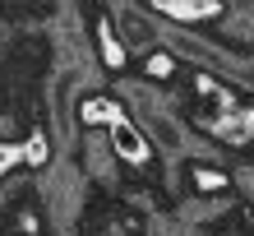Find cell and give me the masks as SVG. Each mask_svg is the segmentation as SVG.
<instances>
[{"instance_id": "cell-1", "label": "cell", "mask_w": 254, "mask_h": 236, "mask_svg": "<svg viewBox=\"0 0 254 236\" xmlns=\"http://www.w3.org/2000/svg\"><path fill=\"white\" fill-rule=\"evenodd\" d=\"M107 135H111V153L116 157H125V162H143L148 157V139H143V130L125 121V116H116V121L107 125Z\"/></svg>"}, {"instance_id": "cell-2", "label": "cell", "mask_w": 254, "mask_h": 236, "mask_svg": "<svg viewBox=\"0 0 254 236\" xmlns=\"http://www.w3.org/2000/svg\"><path fill=\"white\" fill-rule=\"evenodd\" d=\"M143 125H148V135H153L162 149H181V144H185L181 125L171 121V111H143Z\"/></svg>"}, {"instance_id": "cell-3", "label": "cell", "mask_w": 254, "mask_h": 236, "mask_svg": "<svg viewBox=\"0 0 254 236\" xmlns=\"http://www.w3.org/2000/svg\"><path fill=\"white\" fill-rule=\"evenodd\" d=\"M116 19H121L125 37L134 42V47H148V42H153V28H148V23H143V19H139V14H134V9H121V14H116Z\"/></svg>"}, {"instance_id": "cell-4", "label": "cell", "mask_w": 254, "mask_h": 236, "mask_svg": "<svg viewBox=\"0 0 254 236\" xmlns=\"http://www.w3.org/2000/svg\"><path fill=\"white\" fill-rule=\"evenodd\" d=\"M23 157L33 162V167H42V162H47V139H42V135H33V139L23 144Z\"/></svg>"}, {"instance_id": "cell-5", "label": "cell", "mask_w": 254, "mask_h": 236, "mask_svg": "<svg viewBox=\"0 0 254 236\" xmlns=\"http://www.w3.org/2000/svg\"><path fill=\"white\" fill-rule=\"evenodd\" d=\"M171 65H176L171 56H153V61H148V75H153V79H167V75H171Z\"/></svg>"}, {"instance_id": "cell-6", "label": "cell", "mask_w": 254, "mask_h": 236, "mask_svg": "<svg viewBox=\"0 0 254 236\" xmlns=\"http://www.w3.org/2000/svg\"><path fill=\"white\" fill-rule=\"evenodd\" d=\"M194 181H199V190H222V185H227V176H217V171H199Z\"/></svg>"}, {"instance_id": "cell-7", "label": "cell", "mask_w": 254, "mask_h": 236, "mask_svg": "<svg viewBox=\"0 0 254 236\" xmlns=\"http://www.w3.org/2000/svg\"><path fill=\"white\" fill-rule=\"evenodd\" d=\"M14 157H19V149H9V144H0V171H5V167H9Z\"/></svg>"}, {"instance_id": "cell-8", "label": "cell", "mask_w": 254, "mask_h": 236, "mask_svg": "<svg viewBox=\"0 0 254 236\" xmlns=\"http://www.w3.org/2000/svg\"><path fill=\"white\" fill-rule=\"evenodd\" d=\"M245 121H250V130H254V111H250V116H245Z\"/></svg>"}]
</instances>
